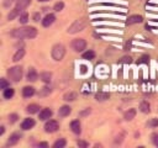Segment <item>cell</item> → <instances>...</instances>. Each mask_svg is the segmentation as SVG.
I'll return each mask as SVG.
<instances>
[{"label": "cell", "mask_w": 158, "mask_h": 148, "mask_svg": "<svg viewBox=\"0 0 158 148\" xmlns=\"http://www.w3.org/2000/svg\"><path fill=\"white\" fill-rule=\"evenodd\" d=\"M12 37L16 38H33L37 36V30L35 27H22V29H16L11 32Z\"/></svg>", "instance_id": "cell-1"}, {"label": "cell", "mask_w": 158, "mask_h": 148, "mask_svg": "<svg viewBox=\"0 0 158 148\" xmlns=\"http://www.w3.org/2000/svg\"><path fill=\"white\" fill-rule=\"evenodd\" d=\"M87 20L85 19H79V20H75L71 26H69V29H68V32L69 33H77L79 31H82L85 29V26H87Z\"/></svg>", "instance_id": "cell-2"}, {"label": "cell", "mask_w": 158, "mask_h": 148, "mask_svg": "<svg viewBox=\"0 0 158 148\" xmlns=\"http://www.w3.org/2000/svg\"><path fill=\"white\" fill-rule=\"evenodd\" d=\"M52 58H53L55 61H62L64 55H65V48L63 45L58 43V45H55L53 48H52Z\"/></svg>", "instance_id": "cell-3"}, {"label": "cell", "mask_w": 158, "mask_h": 148, "mask_svg": "<svg viewBox=\"0 0 158 148\" xmlns=\"http://www.w3.org/2000/svg\"><path fill=\"white\" fill-rule=\"evenodd\" d=\"M8 75L10 77L11 80H14V82H20L21 78H22V68L21 67H12L8 71Z\"/></svg>", "instance_id": "cell-4"}, {"label": "cell", "mask_w": 158, "mask_h": 148, "mask_svg": "<svg viewBox=\"0 0 158 148\" xmlns=\"http://www.w3.org/2000/svg\"><path fill=\"white\" fill-rule=\"evenodd\" d=\"M72 48L75 51V52H82L87 48V42L85 39L83 38H77L72 42Z\"/></svg>", "instance_id": "cell-5"}, {"label": "cell", "mask_w": 158, "mask_h": 148, "mask_svg": "<svg viewBox=\"0 0 158 148\" xmlns=\"http://www.w3.org/2000/svg\"><path fill=\"white\" fill-rule=\"evenodd\" d=\"M58 128H59L58 122H57V121H55V120H49L48 122H46V125H45V131L48 132V133L56 132Z\"/></svg>", "instance_id": "cell-6"}, {"label": "cell", "mask_w": 158, "mask_h": 148, "mask_svg": "<svg viewBox=\"0 0 158 148\" xmlns=\"http://www.w3.org/2000/svg\"><path fill=\"white\" fill-rule=\"evenodd\" d=\"M35 126V120L33 118H25L21 124V128L22 130H30Z\"/></svg>", "instance_id": "cell-7"}, {"label": "cell", "mask_w": 158, "mask_h": 148, "mask_svg": "<svg viewBox=\"0 0 158 148\" xmlns=\"http://www.w3.org/2000/svg\"><path fill=\"white\" fill-rule=\"evenodd\" d=\"M55 20H56V16H55L53 14H48V15H46L45 19L42 20V25L45 26V27H48V26H51L52 24L55 22Z\"/></svg>", "instance_id": "cell-8"}, {"label": "cell", "mask_w": 158, "mask_h": 148, "mask_svg": "<svg viewBox=\"0 0 158 148\" xmlns=\"http://www.w3.org/2000/svg\"><path fill=\"white\" fill-rule=\"evenodd\" d=\"M20 138H21V134L20 133H17V132L12 133L11 136H10V138H9V141H8V143H6V146H14V144H16L20 141Z\"/></svg>", "instance_id": "cell-9"}, {"label": "cell", "mask_w": 158, "mask_h": 148, "mask_svg": "<svg viewBox=\"0 0 158 148\" xmlns=\"http://www.w3.org/2000/svg\"><path fill=\"white\" fill-rule=\"evenodd\" d=\"M143 17L141 15H132V16H130L126 21V25H135V24H140L142 22Z\"/></svg>", "instance_id": "cell-10"}, {"label": "cell", "mask_w": 158, "mask_h": 148, "mask_svg": "<svg viewBox=\"0 0 158 148\" xmlns=\"http://www.w3.org/2000/svg\"><path fill=\"white\" fill-rule=\"evenodd\" d=\"M52 110H49V109H43L41 112H40V120H42V121H45V120H48V118H51V116H52Z\"/></svg>", "instance_id": "cell-11"}, {"label": "cell", "mask_w": 158, "mask_h": 148, "mask_svg": "<svg viewBox=\"0 0 158 148\" xmlns=\"http://www.w3.org/2000/svg\"><path fill=\"white\" fill-rule=\"evenodd\" d=\"M35 94V88L33 87H25L22 89V95L25 98H31Z\"/></svg>", "instance_id": "cell-12"}, {"label": "cell", "mask_w": 158, "mask_h": 148, "mask_svg": "<svg viewBox=\"0 0 158 148\" xmlns=\"http://www.w3.org/2000/svg\"><path fill=\"white\" fill-rule=\"evenodd\" d=\"M71 128H72V131L74 132V133H81V122H79V120H74V121H72L71 122Z\"/></svg>", "instance_id": "cell-13"}, {"label": "cell", "mask_w": 158, "mask_h": 148, "mask_svg": "<svg viewBox=\"0 0 158 148\" xmlns=\"http://www.w3.org/2000/svg\"><path fill=\"white\" fill-rule=\"evenodd\" d=\"M31 4V0H17V4H16V9H19L20 11L26 9L29 5Z\"/></svg>", "instance_id": "cell-14"}, {"label": "cell", "mask_w": 158, "mask_h": 148, "mask_svg": "<svg viewBox=\"0 0 158 148\" xmlns=\"http://www.w3.org/2000/svg\"><path fill=\"white\" fill-rule=\"evenodd\" d=\"M71 111H72V109L69 106H67V105H64V106H62L61 109H59V116H62V117H65V116H68L69 114H71Z\"/></svg>", "instance_id": "cell-15"}, {"label": "cell", "mask_w": 158, "mask_h": 148, "mask_svg": "<svg viewBox=\"0 0 158 148\" xmlns=\"http://www.w3.org/2000/svg\"><path fill=\"white\" fill-rule=\"evenodd\" d=\"M37 78H38L37 72L35 71V68H31L29 71V73H27V80H30V82H36Z\"/></svg>", "instance_id": "cell-16"}, {"label": "cell", "mask_w": 158, "mask_h": 148, "mask_svg": "<svg viewBox=\"0 0 158 148\" xmlns=\"http://www.w3.org/2000/svg\"><path fill=\"white\" fill-rule=\"evenodd\" d=\"M110 98V95L108 93H104V91H99L96 93V95H95V99L98 101H105V100H108Z\"/></svg>", "instance_id": "cell-17"}, {"label": "cell", "mask_w": 158, "mask_h": 148, "mask_svg": "<svg viewBox=\"0 0 158 148\" xmlns=\"http://www.w3.org/2000/svg\"><path fill=\"white\" fill-rule=\"evenodd\" d=\"M135 116H136V110H135V109H130V110L126 111L125 115H124V117H125L126 121H131L132 118H135Z\"/></svg>", "instance_id": "cell-18"}, {"label": "cell", "mask_w": 158, "mask_h": 148, "mask_svg": "<svg viewBox=\"0 0 158 148\" xmlns=\"http://www.w3.org/2000/svg\"><path fill=\"white\" fill-rule=\"evenodd\" d=\"M25 56V49L24 48H20L15 55H14V57H12V61L14 62H19L20 59H22V57Z\"/></svg>", "instance_id": "cell-19"}, {"label": "cell", "mask_w": 158, "mask_h": 148, "mask_svg": "<svg viewBox=\"0 0 158 148\" xmlns=\"http://www.w3.org/2000/svg\"><path fill=\"white\" fill-rule=\"evenodd\" d=\"M150 104H148V101H142L141 104H140V110L142 111V112H144V114H147V112H150Z\"/></svg>", "instance_id": "cell-20"}, {"label": "cell", "mask_w": 158, "mask_h": 148, "mask_svg": "<svg viewBox=\"0 0 158 148\" xmlns=\"http://www.w3.org/2000/svg\"><path fill=\"white\" fill-rule=\"evenodd\" d=\"M14 89H11L10 87H8L6 89H4V94H3V95H4V98L5 99H11L12 96H14Z\"/></svg>", "instance_id": "cell-21"}, {"label": "cell", "mask_w": 158, "mask_h": 148, "mask_svg": "<svg viewBox=\"0 0 158 148\" xmlns=\"http://www.w3.org/2000/svg\"><path fill=\"white\" fill-rule=\"evenodd\" d=\"M94 57H95V52L91 51V49H89V51L83 53V58L84 59H94Z\"/></svg>", "instance_id": "cell-22"}, {"label": "cell", "mask_w": 158, "mask_h": 148, "mask_svg": "<svg viewBox=\"0 0 158 148\" xmlns=\"http://www.w3.org/2000/svg\"><path fill=\"white\" fill-rule=\"evenodd\" d=\"M77 99V94L71 91V93H67V94H64V100L65 101H73Z\"/></svg>", "instance_id": "cell-23"}, {"label": "cell", "mask_w": 158, "mask_h": 148, "mask_svg": "<svg viewBox=\"0 0 158 148\" xmlns=\"http://www.w3.org/2000/svg\"><path fill=\"white\" fill-rule=\"evenodd\" d=\"M41 79L43 80L45 83H49L51 82V77H52V74L49 73V72H43V73H41Z\"/></svg>", "instance_id": "cell-24"}, {"label": "cell", "mask_w": 158, "mask_h": 148, "mask_svg": "<svg viewBox=\"0 0 158 148\" xmlns=\"http://www.w3.org/2000/svg\"><path fill=\"white\" fill-rule=\"evenodd\" d=\"M38 110H40V106L36 105V104H32V105H29V106H27V112H30V114H35V112H37Z\"/></svg>", "instance_id": "cell-25"}, {"label": "cell", "mask_w": 158, "mask_h": 148, "mask_svg": "<svg viewBox=\"0 0 158 148\" xmlns=\"http://www.w3.org/2000/svg\"><path fill=\"white\" fill-rule=\"evenodd\" d=\"M19 14H20V10L15 8V9H14V10H12V11L10 12V14H9V16H8V19H9V20H14V19H15V17H16V16H17Z\"/></svg>", "instance_id": "cell-26"}, {"label": "cell", "mask_w": 158, "mask_h": 148, "mask_svg": "<svg viewBox=\"0 0 158 148\" xmlns=\"http://www.w3.org/2000/svg\"><path fill=\"white\" fill-rule=\"evenodd\" d=\"M65 143H67V142H65V140H64V138H61V140H58L57 142H55L53 147H55V148H63V147L65 146Z\"/></svg>", "instance_id": "cell-27"}, {"label": "cell", "mask_w": 158, "mask_h": 148, "mask_svg": "<svg viewBox=\"0 0 158 148\" xmlns=\"http://www.w3.org/2000/svg\"><path fill=\"white\" fill-rule=\"evenodd\" d=\"M27 21H29V14L27 12H24V14L20 15V22L21 24H26Z\"/></svg>", "instance_id": "cell-28"}, {"label": "cell", "mask_w": 158, "mask_h": 148, "mask_svg": "<svg viewBox=\"0 0 158 148\" xmlns=\"http://www.w3.org/2000/svg\"><path fill=\"white\" fill-rule=\"evenodd\" d=\"M63 8H64V4H63L62 2H58V3L55 4V8H53V9H55V11H61Z\"/></svg>", "instance_id": "cell-29"}, {"label": "cell", "mask_w": 158, "mask_h": 148, "mask_svg": "<svg viewBox=\"0 0 158 148\" xmlns=\"http://www.w3.org/2000/svg\"><path fill=\"white\" fill-rule=\"evenodd\" d=\"M131 62H132V58H131L130 56L122 57V58H121V61H120V63H124V64H127V63H131Z\"/></svg>", "instance_id": "cell-30"}, {"label": "cell", "mask_w": 158, "mask_h": 148, "mask_svg": "<svg viewBox=\"0 0 158 148\" xmlns=\"http://www.w3.org/2000/svg\"><path fill=\"white\" fill-rule=\"evenodd\" d=\"M148 126H151V127H157V126H158V118H152L150 122H148Z\"/></svg>", "instance_id": "cell-31"}, {"label": "cell", "mask_w": 158, "mask_h": 148, "mask_svg": "<svg viewBox=\"0 0 158 148\" xmlns=\"http://www.w3.org/2000/svg\"><path fill=\"white\" fill-rule=\"evenodd\" d=\"M8 87H9V83L6 82L5 79H2V83H0V89H3V90H4V89H6Z\"/></svg>", "instance_id": "cell-32"}, {"label": "cell", "mask_w": 158, "mask_h": 148, "mask_svg": "<svg viewBox=\"0 0 158 148\" xmlns=\"http://www.w3.org/2000/svg\"><path fill=\"white\" fill-rule=\"evenodd\" d=\"M148 59H150V57H148L147 55H144V56H142V57L140 58V61H138V62H140V63H147V62H148Z\"/></svg>", "instance_id": "cell-33"}, {"label": "cell", "mask_w": 158, "mask_h": 148, "mask_svg": "<svg viewBox=\"0 0 158 148\" xmlns=\"http://www.w3.org/2000/svg\"><path fill=\"white\" fill-rule=\"evenodd\" d=\"M9 120H10V122H15V121L17 120V115H16V114H12V115H10Z\"/></svg>", "instance_id": "cell-34"}, {"label": "cell", "mask_w": 158, "mask_h": 148, "mask_svg": "<svg viewBox=\"0 0 158 148\" xmlns=\"http://www.w3.org/2000/svg\"><path fill=\"white\" fill-rule=\"evenodd\" d=\"M87 72H88V67L84 65V64H82V65H81V73H82V74H85Z\"/></svg>", "instance_id": "cell-35"}, {"label": "cell", "mask_w": 158, "mask_h": 148, "mask_svg": "<svg viewBox=\"0 0 158 148\" xmlns=\"http://www.w3.org/2000/svg\"><path fill=\"white\" fill-rule=\"evenodd\" d=\"M152 141H153V143L158 147V134H153V136H152Z\"/></svg>", "instance_id": "cell-36"}, {"label": "cell", "mask_w": 158, "mask_h": 148, "mask_svg": "<svg viewBox=\"0 0 158 148\" xmlns=\"http://www.w3.org/2000/svg\"><path fill=\"white\" fill-rule=\"evenodd\" d=\"M78 146L79 147H88V143L84 141H78Z\"/></svg>", "instance_id": "cell-37"}, {"label": "cell", "mask_w": 158, "mask_h": 148, "mask_svg": "<svg viewBox=\"0 0 158 148\" xmlns=\"http://www.w3.org/2000/svg\"><path fill=\"white\" fill-rule=\"evenodd\" d=\"M33 20H35V21H38V20H40V14H38V12L33 14Z\"/></svg>", "instance_id": "cell-38"}, {"label": "cell", "mask_w": 158, "mask_h": 148, "mask_svg": "<svg viewBox=\"0 0 158 148\" xmlns=\"http://www.w3.org/2000/svg\"><path fill=\"white\" fill-rule=\"evenodd\" d=\"M11 3H12V0H5V2H4V6H6V8H8Z\"/></svg>", "instance_id": "cell-39"}, {"label": "cell", "mask_w": 158, "mask_h": 148, "mask_svg": "<svg viewBox=\"0 0 158 148\" xmlns=\"http://www.w3.org/2000/svg\"><path fill=\"white\" fill-rule=\"evenodd\" d=\"M90 112V110L89 109H87L85 111H83V112H81V116H84V115H87V114H89Z\"/></svg>", "instance_id": "cell-40"}, {"label": "cell", "mask_w": 158, "mask_h": 148, "mask_svg": "<svg viewBox=\"0 0 158 148\" xmlns=\"http://www.w3.org/2000/svg\"><path fill=\"white\" fill-rule=\"evenodd\" d=\"M38 146H40V147H48V144H47L46 142H42V143H40Z\"/></svg>", "instance_id": "cell-41"}, {"label": "cell", "mask_w": 158, "mask_h": 148, "mask_svg": "<svg viewBox=\"0 0 158 148\" xmlns=\"http://www.w3.org/2000/svg\"><path fill=\"white\" fill-rule=\"evenodd\" d=\"M4 132H5V128H4V127H2V130H0V134H3Z\"/></svg>", "instance_id": "cell-42"}, {"label": "cell", "mask_w": 158, "mask_h": 148, "mask_svg": "<svg viewBox=\"0 0 158 148\" xmlns=\"http://www.w3.org/2000/svg\"><path fill=\"white\" fill-rule=\"evenodd\" d=\"M38 2H48V0H38Z\"/></svg>", "instance_id": "cell-43"}]
</instances>
